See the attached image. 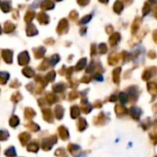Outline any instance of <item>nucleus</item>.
I'll return each instance as SVG.
<instances>
[{
	"label": "nucleus",
	"mask_w": 157,
	"mask_h": 157,
	"mask_svg": "<svg viewBox=\"0 0 157 157\" xmlns=\"http://www.w3.org/2000/svg\"><path fill=\"white\" fill-rule=\"evenodd\" d=\"M41 8L44 10H50L55 8V4L52 0H44V1H43L41 4Z\"/></svg>",
	"instance_id": "obj_1"
},
{
	"label": "nucleus",
	"mask_w": 157,
	"mask_h": 157,
	"mask_svg": "<svg viewBox=\"0 0 157 157\" xmlns=\"http://www.w3.org/2000/svg\"><path fill=\"white\" fill-rule=\"evenodd\" d=\"M0 7H1V10H3V12H5V13L10 12V10H11L10 1H9V0H5V1L1 2V4H0Z\"/></svg>",
	"instance_id": "obj_2"
},
{
	"label": "nucleus",
	"mask_w": 157,
	"mask_h": 157,
	"mask_svg": "<svg viewBox=\"0 0 157 157\" xmlns=\"http://www.w3.org/2000/svg\"><path fill=\"white\" fill-rule=\"evenodd\" d=\"M37 20L41 22V23H47L49 21V18L47 16V14H45V12H39L37 14Z\"/></svg>",
	"instance_id": "obj_3"
},
{
	"label": "nucleus",
	"mask_w": 157,
	"mask_h": 157,
	"mask_svg": "<svg viewBox=\"0 0 157 157\" xmlns=\"http://www.w3.org/2000/svg\"><path fill=\"white\" fill-rule=\"evenodd\" d=\"M35 16V13L33 11H28L27 14L25 15V21H31Z\"/></svg>",
	"instance_id": "obj_4"
},
{
	"label": "nucleus",
	"mask_w": 157,
	"mask_h": 157,
	"mask_svg": "<svg viewBox=\"0 0 157 157\" xmlns=\"http://www.w3.org/2000/svg\"><path fill=\"white\" fill-rule=\"evenodd\" d=\"M91 18H92V17H91V15H87V16H85V17H84V18H83V19H82V20L80 22H81L82 24H83V23H86V22H88V21L91 20Z\"/></svg>",
	"instance_id": "obj_5"
},
{
	"label": "nucleus",
	"mask_w": 157,
	"mask_h": 157,
	"mask_svg": "<svg viewBox=\"0 0 157 157\" xmlns=\"http://www.w3.org/2000/svg\"><path fill=\"white\" fill-rule=\"evenodd\" d=\"M90 2V0H78V3L81 6H86Z\"/></svg>",
	"instance_id": "obj_6"
},
{
	"label": "nucleus",
	"mask_w": 157,
	"mask_h": 157,
	"mask_svg": "<svg viewBox=\"0 0 157 157\" xmlns=\"http://www.w3.org/2000/svg\"><path fill=\"white\" fill-rule=\"evenodd\" d=\"M10 29H14V25L11 22H7L6 23V31H10Z\"/></svg>",
	"instance_id": "obj_7"
},
{
	"label": "nucleus",
	"mask_w": 157,
	"mask_h": 157,
	"mask_svg": "<svg viewBox=\"0 0 157 157\" xmlns=\"http://www.w3.org/2000/svg\"><path fill=\"white\" fill-rule=\"evenodd\" d=\"M78 13L76 12V11H71V13L69 14V17L71 18V19H73V20H75V19H77L78 18Z\"/></svg>",
	"instance_id": "obj_8"
},
{
	"label": "nucleus",
	"mask_w": 157,
	"mask_h": 157,
	"mask_svg": "<svg viewBox=\"0 0 157 157\" xmlns=\"http://www.w3.org/2000/svg\"><path fill=\"white\" fill-rule=\"evenodd\" d=\"M56 1H60V0H56Z\"/></svg>",
	"instance_id": "obj_9"
},
{
	"label": "nucleus",
	"mask_w": 157,
	"mask_h": 157,
	"mask_svg": "<svg viewBox=\"0 0 157 157\" xmlns=\"http://www.w3.org/2000/svg\"><path fill=\"white\" fill-rule=\"evenodd\" d=\"M0 31H1V28H0Z\"/></svg>",
	"instance_id": "obj_10"
},
{
	"label": "nucleus",
	"mask_w": 157,
	"mask_h": 157,
	"mask_svg": "<svg viewBox=\"0 0 157 157\" xmlns=\"http://www.w3.org/2000/svg\"><path fill=\"white\" fill-rule=\"evenodd\" d=\"M0 4H1V1H0Z\"/></svg>",
	"instance_id": "obj_11"
},
{
	"label": "nucleus",
	"mask_w": 157,
	"mask_h": 157,
	"mask_svg": "<svg viewBox=\"0 0 157 157\" xmlns=\"http://www.w3.org/2000/svg\"><path fill=\"white\" fill-rule=\"evenodd\" d=\"M80 157H82V156H80Z\"/></svg>",
	"instance_id": "obj_12"
}]
</instances>
